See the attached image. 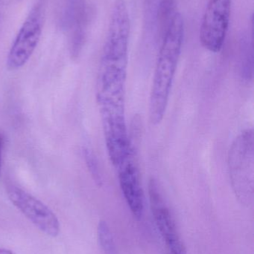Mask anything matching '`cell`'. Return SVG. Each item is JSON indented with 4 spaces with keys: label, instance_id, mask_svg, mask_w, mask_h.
I'll use <instances>...</instances> for the list:
<instances>
[{
    "label": "cell",
    "instance_id": "obj_1",
    "mask_svg": "<svg viewBox=\"0 0 254 254\" xmlns=\"http://www.w3.org/2000/svg\"><path fill=\"white\" fill-rule=\"evenodd\" d=\"M184 22L176 12L162 37L149 98V120L158 125L164 120L181 55Z\"/></svg>",
    "mask_w": 254,
    "mask_h": 254
},
{
    "label": "cell",
    "instance_id": "obj_2",
    "mask_svg": "<svg viewBox=\"0 0 254 254\" xmlns=\"http://www.w3.org/2000/svg\"><path fill=\"white\" fill-rule=\"evenodd\" d=\"M228 170L233 190L241 204L250 206L254 196V132L243 130L231 144Z\"/></svg>",
    "mask_w": 254,
    "mask_h": 254
},
{
    "label": "cell",
    "instance_id": "obj_3",
    "mask_svg": "<svg viewBox=\"0 0 254 254\" xmlns=\"http://www.w3.org/2000/svg\"><path fill=\"white\" fill-rule=\"evenodd\" d=\"M231 0H209L200 27L201 46L209 52L219 53L223 49L229 31Z\"/></svg>",
    "mask_w": 254,
    "mask_h": 254
},
{
    "label": "cell",
    "instance_id": "obj_4",
    "mask_svg": "<svg viewBox=\"0 0 254 254\" xmlns=\"http://www.w3.org/2000/svg\"><path fill=\"white\" fill-rule=\"evenodd\" d=\"M7 194L12 204L42 232L52 237L59 234L58 217L44 203L16 186L8 188Z\"/></svg>",
    "mask_w": 254,
    "mask_h": 254
},
{
    "label": "cell",
    "instance_id": "obj_5",
    "mask_svg": "<svg viewBox=\"0 0 254 254\" xmlns=\"http://www.w3.org/2000/svg\"><path fill=\"white\" fill-rule=\"evenodd\" d=\"M41 33V10L36 7L21 27L10 48L7 59L8 68L18 69L28 62L38 44Z\"/></svg>",
    "mask_w": 254,
    "mask_h": 254
},
{
    "label": "cell",
    "instance_id": "obj_6",
    "mask_svg": "<svg viewBox=\"0 0 254 254\" xmlns=\"http://www.w3.org/2000/svg\"><path fill=\"white\" fill-rule=\"evenodd\" d=\"M149 195L151 209L157 227L165 240L171 254H186L172 215L163 197L158 182L154 179L149 181Z\"/></svg>",
    "mask_w": 254,
    "mask_h": 254
},
{
    "label": "cell",
    "instance_id": "obj_7",
    "mask_svg": "<svg viewBox=\"0 0 254 254\" xmlns=\"http://www.w3.org/2000/svg\"><path fill=\"white\" fill-rule=\"evenodd\" d=\"M116 168L124 198L132 214L140 219L144 212V193L134 147Z\"/></svg>",
    "mask_w": 254,
    "mask_h": 254
},
{
    "label": "cell",
    "instance_id": "obj_8",
    "mask_svg": "<svg viewBox=\"0 0 254 254\" xmlns=\"http://www.w3.org/2000/svg\"><path fill=\"white\" fill-rule=\"evenodd\" d=\"M98 243L104 254H118L113 234L107 222L101 221L97 229Z\"/></svg>",
    "mask_w": 254,
    "mask_h": 254
},
{
    "label": "cell",
    "instance_id": "obj_9",
    "mask_svg": "<svg viewBox=\"0 0 254 254\" xmlns=\"http://www.w3.org/2000/svg\"><path fill=\"white\" fill-rule=\"evenodd\" d=\"M83 154L86 167H87L92 179L98 186H101L103 183L102 176H101V170H100L96 157L94 155L92 150L88 148L84 149Z\"/></svg>",
    "mask_w": 254,
    "mask_h": 254
},
{
    "label": "cell",
    "instance_id": "obj_10",
    "mask_svg": "<svg viewBox=\"0 0 254 254\" xmlns=\"http://www.w3.org/2000/svg\"><path fill=\"white\" fill-rule=\"evenodd\" d=\"M3 145H4V137L0 134V173H1V154H2Z\"/></svg>",
    "mask_w": 254,
    "mask_h": 254
},
{
    "label": "cell",
    "instance_id": "obj_11",
    "mask_svg": "<svg viewBox=\"0 0 254 254\" xmlns=\"http://www.w3.org/2000/svg\"><path fill=\"white\" fill-rule=\"evenodd\" d=\"M0 254H13V253L8 249H0Z\"/></svg>",
    "mask_w": 254,
    "mask_h": 254
}]
</instances>
